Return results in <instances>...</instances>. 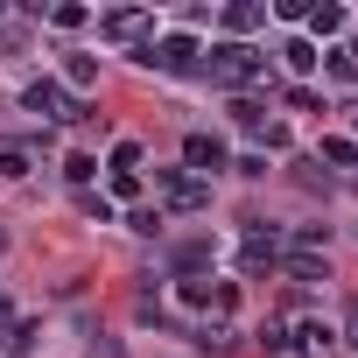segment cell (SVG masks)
Listing matches in <instances>:
<instances>
[{"mask_svg":"<svg viewBox=\"0 0 358 358\" xmlns=\"http://www.w3.org/2000/svg\"><path fill=\"white\" fill-rule=\"evenodd\" d=\"M218 92H246V85H260L267 78V57L253 50V43H211V57L197 64Z\"/></svg>","mask_w":358,"mask_h":358,"instance_id":"6da1fadb","label":"cell"},{"mask_svg":"<svg viewBox=\"0 0 358 358\" xmlns=\"http://www.w3.org/2000/svg\"><path fill=\"white\" fill-rule=\"evenodd\" d=\"M134 64H148V71H197L204 64V50H197V36H148L141 50H134Z\"/></svg>","mask_w":358,"mask_h":358,"instance_id":"7a4b0ae2","label":"cell"},{"mask_svg":"<svg viewBox=\"0 0 358 358\" xmlns=\"http://www.w3.org/2000/svg\"><path fill=\"white\" fill-rule=\"evenodd\" d=\"M155 197H162L169 211H204V204H211V183L190 176V169H155Z\"/></svg>","mask_w":358,"mask_h":358,"instance_id":"3957f363","label":"cell"},{"mask_svg":"<svg viewBox=\"0 0 358 358\" xmlns=\"http://www.w3.org/2000/svg\"><path fill=\"white\" fill-rule=\"evenodd\" d=\"M183 169L211 183L218 169H232V155H225V141H218V134H183Z\"/></svg>","mask_w":358,"mask_h":358,"instance_id":"277c9868","label":"cell"},{"mask_svg":"<svg viewBox=\"0 0 358 358\" xmlns=\"http://www.w3.org/2000/svg\"><path fill=\"white\" fill-rule=\"evenodd\" d=\"M22 106H29V113H43V120H85V106H78L64 85H50V78H36V85L22 92Z\"/></svg>","mask_w":358,"mask_h":358,"instance_id":"5b68a950","label":"cell"},{"mask_svg":"<svg viewBox=\"0 0 358 358\" xmlns=\"http://www.w3.org/2000/svg\"><path fill=\"white\" fill-rule=\"evenodd\" d=\"M239 267H246V274H274V267H281V239H274L260 218H246V246H239Z\"/></svg>","mask_w":358,"mask_h":358,"instance_id":"8992f818","label":"cell"},{"mask_svg":"<svg viewBox=\"0 0 358 358\" xmlns=\"http://www.w3.org/2000/svg\"><path fill=\"white\" fill-rule=\"evenodd\" d=\"M148 29H155L148 8H113V15H99V36H106V43H141Z\"/></svg>","mask_w":358,"mask_h":358,"instance_id":"52a82bcc","label":"cell"},{"mask_svg":"<svg viewBox=\"0 0 358 358\" xmlns=\"http://www.w3.org/2000/svg\"><path fill=\"white\" fill-rule=\"evenodd\" d=\"M211 260H218V246H211V239H183V246H169V267L183 274V281H197Z\"/></svg>","mask_w":358,"mask_h":358,"instance_id":"ba28073f","label":"cell"},{"mask_svg":"<svg viewBox=\"0 0 358 358\" xmlns=\"http://www.w3.org/2000/svg\"><path fill=\"white\" fill-rule=\"evenodd\" d=\"M197 351H211V358H232L239 351V330L225 323V316H211V323H197V337H190Z\"/></svg>","mask_w":358,"mask_h":358,"instance_id":"9c48e42d","label":"cell"},{"mask_svg":"<svg viewBox=\"0 0 358 358\" xmlns=\"http://www.w3.org/2000/svg\"><path fill=\"white\" fill-rule=\"evenodd\" d=\"M260 22H267V8H260V0H239V8H225V15H218V29H225L232 43H239V36H253Z\"/></svg>","mask_w":358,"mask_h":358,"instance_id":"30bf717a","label":"cell"},{"mask_svg":"<svg viewBox=\"0 0 358 358\" xmlns=\"http://www.w3.org/2000/svg\"><path fill=\"white\" fill-rule=\"evenodd\" d=\"M302 29H309V43H330V36H344V8H337V0H323V8L302 15Z\"/></svg>","mask_w":358,"mask_h":358,"instance_id":"8fae6325","label":"cell"},{"mask_svg":"<svg viewBox=\"0 0 358 358\" xmlns=\"http://www.w3.org/2000/svg\"><path fill=\"white\" fill-rule=\"evenodd\" d=\"M288 281H330V253H281Z\"/></svg>","mask_w":358,"mask_h":358,"instance_id":"7c38bea8","label":"cell"},{"mask_svg":"<svg viewBox=\"0 0 358 358\" xmlns=\"http://www.w3.org/2000/svg\"><path fill=\"white\" fill-rule=\"evenodd\" d=\"M302 358H330V344H337V330L330 323H295V337H288Z\"/></svg>","mask_w":358,"mask_h":358,"instance_id":"4fadbf2b","label":"cell"},{"mask_svg":"<svg viewBox=\"0 0 358 358\" xmlns=\"http://www.w3.org/2000/svg\"><path fill=\"white\" fill-rule=\"evenodd\" d=\"M281 64H288V71L302 78V71H316V64H323V50H316L309 36H288V43H281Z\"/></svg>","mask_w":358,"mask_h":358,"instance_id":"5bb4252c","label":"cell"},{"mask_svg":"<svg viewBox=\"0 0 358 358\" xmlns=\"http://www.w3.org/2000/svg\"><path fill=\"white\" fill-rule=\"evenodd\" d=\"M64 85H71V92H92V85H99V57H71V64H64Z\"/></svg>","mask_w":358,"mask_h":358,"instance_id":"9a60e30c","label":"cell"},{"mask_svg":"<svg viewBox=\"0 0 358 358\" xmlns=\"http://www.w3.org/2000/svg\"><path fill=\"white\" fill-rule=\"evenodd\" d=\"M323 162H337V169H358V141L330 134V141H323Z\"/></svg>","mask_w":358,"mask_h":358,"instance_id":"2e32d148","label":"cell"},{"mask_svg":"<svg viewBox=\"0 0 358 358\" xmlns=\"http://www.w3.org/2000/svg\"><path fill=\"white\" fill-rule=\"evenodd\" d=\"M29 50V22H0V57H22Z\"/></svg>","mask_w":358,"mask_h":358,"instance_id":"e0dca14e","label":"cell"},{"mask_svg":"<svg viewBox=\"0 0 358 358\" xmlns=\"http://www.w3.org/2000/svg\"><path fill=\"white\" fill-rule=\"evenodd\" d=\"M0 344H8L15 358H22V351H36V323H8V330H0Z\"/></svg>","mask_w":358,"mask_h":358,"instance_id":"ac0fdd59","label":"cell"},{"mask_svg":"<svg viewBox=\"0 0 358 358\" xmlns=\"http://www.w3.org/2000/svg\"><path fill=\"white\" fill-rule=\"evenodd\" d=\"M113 176H141V148L134 141H113Z\"/></svg>","mask_w":358,"mask_h":358,"instance_id":"d6986e66","label":"cell"},{"mask_svg":"<svg viewBox=\"0 0 358 358\" xmlns=\"http://www.w3.org/2000/svg\"><path fill=\"white\" fill-rule=\"evenodd\" d=\"M0 176L22 183V176H29V148H0Z\"/></svg>","mask_w":358,"mask_h":358,"instance_id":"ffe728a7","label":"cell"},{"mask_svg":"<svg viewBox=\"0 0 358 358\" xmlns=\"http://www.w3.org/2000/svg\"><path fill=\"white\" fill-rule=\"evenodd\" d=\"M64 176H71V183L85 190V183H92V176H99V162H92V155H71V162H64Z\"/></svg>","mask_w":358,"mask_h":358,"instance_id":"44dd1931","label":"cell"},{"mask_svg":"<svg viewBox=\"0 0 358 358\" xmlns=\"http://www.w3.org/2000/svg\"><path fill=\"white\" fill-rule=\"evenodd\" d=\"M50 22H57V29H85V8H78V0H64V8H50Z\"/></svg>","mask_w":358,"mask_h":358,"instance_id":"7402d4cb","label":"cell"},{"mask_svg":"<svg viewBox=\"0 0 358 358\" xmlns=\"http://www.w3.org/2000/svg\"><path fill=\"white\" fill-rule=\"evenodd\" d=\"M253 337H260V351H267V358H274V351H288V330H281V323H267V330H253Z\"/></svg>","mask_w":358,"mask_h":358,"instance_id":"603a6c76","label":"cell"},{"mask_svg":"<svg viewBox=\"0 0 358 358\" xmlns=\"http://www.w3.org/2000/svg\"><path fill=\"white\" fill-rule=\"evenodd\" d=\"M344 344H358V295L344 302Z\"/></svg>","mask_w":358,"mask_h":358,"instance_id":"cb8c5ba5","label":"cell"},{"mask_svg":"<svg viewBox=\"0 0 358 358\" xmlns=\"http://www.w3.org/2000/svg\"><path fill=\"white\" fill-rule=\"evenodd\" d=\"M92 358H127V351H120L113 337H99V344H92Z\"/></svg>","mask_w":358,"mask_h":358,"instance_id":"d4e9b609","label":"cell"},{"mask_svg":"<svg viewBox=\"0 0 358 358\" xmlns=\"http://www.w3.org/2000/svg\"><path fill=\"white\" fill-rule=\"evenodd\" d=\"M8 323H15V316H8V295H0V330H8Z\"/></svg>","mask_w":358,"mask_h":358,"instance_id":"484cf974","label":"cell"},{"mask_svg":"<svg viewBox=\"0 0 358 358\" xmlns=\"http://www.w3.org/2000/svg\"><path fill=\"white\" fill-rule=\"evenodd\" d=\"M344 64H351V71H358V43H351V50H344Z\"/></svg>","mask_w":358,"mask_h":358,"instance_id":"4316f807","label":"cell"}]
</instances>
